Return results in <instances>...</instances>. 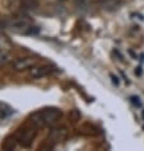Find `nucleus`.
<instances>
[{
  "mask_svg": "<svg viewBox=\"0 0 144 151\" xmlns=\"http://www.w3.org/2000/svg\"><path fill=\"white\" fill-rule=\"evenodd\" d=\"M23 5L27 8V9H36L37 6H39V3H37V0H24Z\"/></svg>",
  "mask_w": 144,
  "mask_h": 151,
  "instance_id": "obj_10",
  "label": "nucleus"
},
{
  "mask_svg": "<svg viewBox=\"0 0 144 151\" xmlns=\"http://www.w3.org/2000/svg\"><path fill=\"white\" fill-rule=\"evenodd\" d=\"M10 47V43L8 42V40L5 37L0 36V51H8Z\"/></svg>",
  "mask_w": 144,
  "mask_h": 151,
  "instance_id": "obj_8",
  "label": "nucleus"
},
{
  "mask_svg": "<svg viewBox=\"0 0 144 151\" xmlns=\"http://www.w3.org/2000/svg\"><path fill=\"white\" fill-rule=\"evenodd\" d=\"M35 136H36V131H35V129L27 128V129H24V131L20 133L18 141H19L20 145L24 146V147H29L31 144L33 142V138H35Z\"/></svg>",
  "mask_w": 144,
  "mask_h": 151,
  "instance_id": "obj_4",
  "label": "nucleus"
},
{
  "mask_svg": "<svg viewBox=\"0 0 144 151\" xmlns=\"http://www.w3.org/2000/svg\"><path fill=\"white\" fill-rule=\"evenodd\" d=\"M66 128L65 127H57V128H54L50 131L49 133V141L50 142H54V144H56V142H60L63 141L64 138L66 137Z\"/></svg>",
  "mask_w": 144,
  "mask_h": 151,
  "instance_id": "obj_6",
  "label": "nucleus"
},
{
  "mask_svg": "<svg viewBox=\"0 0 144 151\" xmlns=\"http://www.w3.org/2000/svg\"><path fill=\"white\" fill-rule=\"evenodd\" d=\"M36 65V60L32 57H23V58H18L14 62V70L17 71H23V70H28L33 68Z\"/></svg>",
  "mask_w": 144,
  "mask_h": 151,
  "instance_id": "obj_5",
  "label": "nucleus"
},
{
  "mask_svg": "<svg viewBox=\"0 0 144 151\" xmlns=\"http://www.w3.org/2000/svg\"><path fill=\"white\" fill-rule=\"evenodd\" d=\"M74 1H75V3H78V4H82V3L86 1V0H74Z\"/></svg>",
  "mask_w": 144,
  "mask_h": 151,
  "instance_id": "obj_14",
  "label": "nucleus"
},
{
  "mask_svg": "<svg viewBox=\"0 0 144 151\" xmlns=\"http://www.w3.org/2000/svg\"><path fill=\"white\" fill-rule=\"evenodd\" d=\"M110 76H111V79H112V83L115 84V85H119V78H117V76H115L113 74H111Z\"/></svg>",
  "mask_w": 144,
  "mask_h": 151,
  "instance_id": "obj_13",
  "label": "nucleus"
},
{
  "mask_svg": "<svg viewBox=\"0 0 144 151\" xmlns=\"http://www.w3.org/2000/svg\"><path fill=\"white\" fill-rule=\"evenodd\" d=\"M61 116H63V112L60 109H57V108H46V109L33 113L31 116V121L37 127L51 126L54 123H56L61 118Z\"/></svg>",
  "mask_w": 144,
  "mask_h": 151,
  "instance_id": "obj_1",
  "label": "nucleus"
},
{
  "mask_svg": "<svg viewBox=\"0 0 144 151\" xmlns=\"http://www.w3.org/2000/svg\"><path fill=\"white\" fill-rule=\"evenodd\" d=\"M12 60V55L8 51H0V68L7 65Z\"/></svg>",
  "mask_w": 144,
  "mask_h": 151,
  "instance_id": "obj_7",
  "label": "nucleus"
},
{
  "mask_svg": "<svg viewBox=\"0 0 144 151\" xmlns=\"http://www.w3.org/2000/svg\"><path fill=\"white\" fill-rule=\"evenodd\" d=\"M54 66H50V65H42V66H36V68L31 69L29 71V75L35 79H39V78H45V76H49L50 74L54 73Z\"/></svg>",
  "mask_w": 144,
  "mask_h": 151,
  "instance_id": "obj_3",
  "label": "nucleus"
},
{
  "mask_svg": "<svg viewBox=\"0 0 144 151\" xmlns=\"http://www.w3.org/2000/svg\"><path fill=\"white\" fill-rule=\"evenodd\" d=\"M130 99H131V102H133V103H134L137 107H140V100H139L138 96H131Z\"/></svg>",
  "mask_w": 144,
  "mask_h": 151,
  "instance_id": "obj_12",
  "label": "nucleus"
},
{
  "mask_svg": "<svg viewBox=\"0 0 144 151\" xmlns=\"http://www.w3.org/2000/svg\"><path fill=\"white\" fill-rule=\"evenodd\" d=\"M69 117L71 122H78L80 119V112L78 109H71V112L69 113Z\"/></svg>",
  "mask_w": 144,
  "mask_h": 151,
  "instance_id": "obj_9",
  "label": "nucleus"
},
{
  "mask_svg": "<svg viewBox=\"0 0 144 151\" xmlns=\"http://www.w3.org/2000/svg\"><path fill=\"white\" fill-rule=\"evenodd\" d=\"M9 28L14 32H18V33H26V32H31L32 29V22L28 17H24V15H19V17H15L10 20L9 23Z\"/></svg>",
  "mask_w": 144,
  "mask_h": 151,
  "instance_id": "obj_2",
  "label": "nucleus"
},
{
  "mask_svg": "<svg viewBox=\"0 0 144 151\" xmlns=\"http://www.w3.org/2000/svg\"><path fill=\"white\" fill-rule=\"evenodd\" d=\"M10 140V138H9ZM9 140H7L5 141V144L3 145V147L5 149V150H12V149H14V146H15V141H9Z\"/></svg>",
  "mask_w": 144,
  "mask_h": 151,
  "instance_id": "obj_11",
  "label": "nucleus"
}]
</instances>
